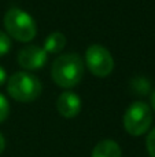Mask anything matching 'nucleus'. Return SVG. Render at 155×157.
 I'll use <instances>...</instances> for the list:
<instances>
[{"label": "nucleus", "mask_w": 155, "mask_h": 157, "mask_svg": "<svg viewBox=\"0 0 155 157\" xmlns=\"http://www.w3.org/2000/svg\"><path fill=\"white\" fill-rule=\"evenodd\" d=\"M84 76V62L81 57L74 52L62 54L54 61L51 77L56 86L62 88H73Z\"/></svg>", "instance_id": "nucleus-1"}, {"label": "nucleus", "mask_w": 155, "mask_h": 157, "mask_svg": "<svg viewBox=\"0 0 155 157\" xmlns=\"http://www.w3.org/2000/svg\"><path fill=\"white\" fill-rule=\"evenodd\" d=\"M41 91H43L41 81L27 72H16L7 81L8 95L22 103L36 101L41 95Z\"/></svg>", "instance_id": "nucleus-2"}, {"label": "nucleus", "mask_w": 155, "mask_h": 157, "mask_svg": "<svg viewBox=\"0 0 155 157\" xmlns=\"http://www.w3.org/2000/svg\"><path fill=\"white\" fill-rule=\"evenodd\" d=\"M4 28L10 37L29 43L36 37L37 26L32 17L18 7H13L4 15Z\"/></svg>", "instance_id": "nucleus-3"}, {"label": "nucleus", "mask_w": 155, "mask_h": 157, "mask_svg": "<svg viewBox=\"0 0 155 157\" xmlns=\"http://www.w3.org/2000/svg\"><path fill=\"white\" fill-rule=\"evenodd\" d=\"M153 123V112L147 103L137 101L129 105L124 114V128L132 136H140L147 132Z\"/></svg>", "instance_id": "nucleus-4"}, {"label": "nucleus", "mask_w": 155, "mask_h": 157, "mask_svg": "<svg viewBox=\"0 0 155 157\" xmlns=\"http://www.w3.org/2000/svg\"><path fill=\"white\" fill-rule=\"evenodd\" d=\"M85 65L96 77H107L114 71V58L106 47L92 44L85 51Z\"/></svg>", "instance_id": "nucleus-5"}, {"label": "nucleus", "mask_w": 155, "mask_h": 157, "mask_svg": "<svg viewBox=\"0 0 155 157\" xmlns=\"http://www.w3.org/2000/svg\"><path fill=\"white\" fill-rule=\"evenodd\" d=\"M48 54L43 47L38 46H26L18 54V63L21 68L26 71H37L47 63Z\"/></svg>", "instance_id": "nucleus-6"}, {"label": "nucleus", "mask_w": 155, "mask_h": 157, "mask_svg": "<svg viewBox=\"0 0 155 157\" xmlns=\"http://www.w3.org/2000/svg\"><path fill=\"white\" fill-rule=\"evenodd\" d=\"M56 110L65 119H73L81 112V99L71 91H65L56 99Z\"/></svg>", "instance_id": "nucleus-7"}, {"label": "nucleus", "mask_w": 155, "mask_h": 157, "mask_svg": "<svg viewBox=\"0 0 155 157\" xmlns=\"http://www.w3.org/2000/svg\"><path fill=\"white\" fill-rule=\"evenodd\" d=\"M91 157H122V150L115 141L103 139L96 144Z\"/></svg>", "instance_id": "nucleus-8"}, {"label": "nucleus", "mask_w": 155, "mask_h": 157, "mask_svg": "<svg viewBox=\"0 0 155 157\" xmlns=\"http://www.w3.org/2000/svg\"><path fill=\"white\" fill-rule=\"evenodd\" d=\"M66 46V36L62 32H52L44 40L43 48L47 54H59Z\"/></svg>", "instance_id": "nucleus-9"}, {"label": "nucleus", "mask_w": 155, "mask_h": 157, "mask_svg": "<svg viewBox=\"0 0 155 157\" xmlns=\"http://www.w3.org/2000/svg\"><path fill=\"white\" fill-rule=\"evenodd\" d=\"M132 84H133V91L140 95L147 94L148 90H150V84L146 78H135Z\"/></svg>", "instance_id": "nucleus-10"}, {"label": "nucleus", "mask_w": 155, "mask_h": 157, "mask_svg": "<svg viewBox=\"0 0 155 157\" xmlns=\"http://www.w3.org/2000/svg\"><path fill=\"white\" fill-rule=\"evenodd\" d=\"M11 50V39L7 33L0 30V57H4Z\"/></svg>", "instance_id": "nucleus-11"}, {"label": "nucleus", "mask_w": 155, "mask_h": 157, "mask_svg": "<svg viewBox=\"0 0 155 157\" xmlns=\"http://www.w3.org/2000/svg\"><path fill=\"white\" fill-rule=\"evenodd\" d=\"M10 114V105L3 94H0V123H3Z\"/></svg>", "instance_id": "nucleus-12"}, {"label": "nucleus", "mask_w": 155, "mask_h": 157, "mask_svg": "<svg viewBox=\"0 0 155 157\" xmlns=\"http://www.w3.org/2000/svg\"><path fill=\"white\" fill-rule=\"evenodd\" d=\"M146 145H147V152L150 157H155V128L148 134Z\"/></svg>", "instance_id": "nucleus-13"}, {"label": "nucleus", "mask_w": 155, "mask_h": 157, "mask_svg": "<svg viewBox=\"0 0 155 157\" xmlns=\"http://www.w3.org/2000/svg\"><path fill=\"white\" fill-rule=\"evenodd\" d=\"M5 80H7V73H5L4 68L0 66V86H3L5 83Z\"/></svg>", "instance_id": "nucleus-14"}, {"label": "nucleus", "mask_w": 155, "mask_h": 157, "mask_svg": "<svg viewBox=\"0 0 155 157\" xmlns=\"http://www.w3.org/2000/svg\"><path fill=\"white\" fill-rule=\"evenodd\" d=\"M4 149H5V139L3 136V134L0 132V155L4 152Z\"/></svg>", "instance_id": "nucleus-15"}, {"label": "nucleus", "mask_w": 155, "mask_h": 157, "mask_svg": "<svg viewBox=\"0 0 155 157\" xmlns=\"http://www.w3.org/2000/svg\"><path fill=\"white\" fill-rule=\"evenodd\" d=\"M151 106H153V109L155 110V91L153 92V95H151Z\"/></svg>", "instance_id": "nucleus-16"}]
</instances>
